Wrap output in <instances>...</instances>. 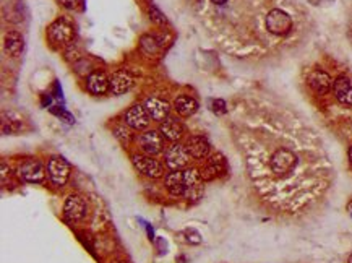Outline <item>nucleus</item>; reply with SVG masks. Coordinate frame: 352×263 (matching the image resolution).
Segmentation results:
<instances>
[{
    "label": "nucleus",
    "instance_id": "obj_1",
    "mask_svg": "<svg viewBox=\"0 0 352 263\" xmlns=\"http://www.w3.org/2000/svg\"><path fill=\"white\" fill-rule=\"evenodd\" d=\"M301 161L302 159L297 151L286 145H281L268 156V172L279 182H287L296 175L297 169L301 167Z\"/></svg>",
    "mask_w": 352,
    "mask_h": 263
},
{
    "label": "nucleus",
    "instance_id": "obj_2",
    "mask_svg": "<svg viewBox=\"0 0 352 263\" xmlns=\"http://www.w3.org/2000/svg\"><path fill=\"white\" fill-rule=\"evenodd\" d=\"M192 156L187 150L185 145H182L179 142H175L172 145H169L166 150H164V166L171 171H182V169H187L190 164Z\"/></svg>",
    "mask_w": 352,
    "mask_h": 263
},
{
    "label": "nucleus",
    "instance_id": "obj_3",
    "mask_svg": "<svg viewBox=\"0 0 352 263\" xmlns=\"http://www.w3.org/2000/svg\"><path fill=\"white\" fill-rule=\"evenodd\" d=\"M70 164L63 159L62 156H50L48 159V166H46V174H48V180L50 185L54 187H63L70 179Z\"/></svg>",
    "mask_w": 352,
    "mask_h": 263
},
{
    "label": "nucleus",
    "instance_id": "obj_4",
    "mask_svg": "<svg viewBox=\"0 0 352 263\" xmlns=\"http://www.w3.org/2000/svg\"><path fill=\"white\" fill-rule=\"evenodd\" d=\"M18 177L26 184H43L48 174H46V167L43 162L34 158L25 159L18 167Z\"/></svg>",
    "mask_w": 352,
    "mask_h": 263
},
{
    "label": "nucleus",
    "instance_id": "obj_5",
    "mask_svg": "<svg viewBox=\"0 0 352 263\" xmlns=\"http://www.w3.org/2000/svg\"><path fill=\"white\" fill-rule=\"evenodd\" d=\"M88 214V203L81 195L72 194L67 197L65 203H63V216L70 223H81L86 219Z\"/></svg>",
    "mask_w": 352,
    "mask_h": 263
},
{
    "label": "nucleus",
    "instance_id": "obj_6",
    "mask_svg": "<svg viewBox=\"0 0 352 263\" xmlns=\"http://www.w3.org/2000/svg\"><path fill=\"white\" fill-rule=\"evenodd\" d=\"M266 29L274 36H286L292 28V18L291 15H287L284 10L273 8L266 15Z\"/></svg>",
    "mask_w": 352,
    "mask_h": 263
},
{
    "label": "nucleus",
    "instance_id": "obj_7",
    "mask_svg": "<svg viewBox=\"0 0 352 263\" xmlns=\"http://www.w3.org/2000/svg\"><path fill=\"white\" fill-rule=\"evenodd\" d=\"M132 162H133V167L137 169L140 174H143L150 179H159L164 175V164L157 159H154L152 156L133 155Z\"/></svg>",
    "mask_w": 352,
    "mask_h": 263
},
{
    "label": "nucleus",
    "instance_id": "obj_8",
    "mask_svg": "<svg viewBox=\"0 0 352 263\" xmlns=\"http://www.w3.org/2000/svg\"><path fill=\"white\" fill-rule=\"evenodd\" d=\"M138 146L142 151L148 156H157L164 151L166 146V138L162 137L159 130H146L140 133L138 137Z\"/></svg>",
    "mask_w": 352,
    "mask_h": 263
},
{
    "label": "nucleus",
    "instance_id": "obj_9",
    "mask_svg": "<svg viewBox=\"0 0 352 263\" xmlns=\"http://www.w3.org/2000/svg\"><path fill=\"white\" fill-rule=\"evenodd\" d=\"M182 172H184V185H185L184 197L193 202L198 200L203 194V182H204L201 171L197 167H187Z\"/></svg>",
    "mask_w": 352,
    "mask_h": 263
},
{
    "label": "nucleus",
    "instance_id": "obj_10",
    "mask_svg": "<svg viewBox=\"0 0 352 263\" xmlns=\"http://www.w3.org/2000/svg\"><path fill=\"white\" fill-rule=\"evenodd\" d=\"M150 120H151V117L148 114V110H146L145 104H133L124 115L125 124L128 127H132L133 130H138V132L148 128Z\"/></svg>",
    "mask_w": 352,
    "mask_h": 263
},
{
    "label": "nucleus",
    "instance_id": "obj_11",
    "mask_svg": "<svg viewBox=\"0 0 352 263\" xmlns=\"http://www.w3.org/2000/svg\"><path fill=\"white\" fill-rule=\"evenodd\" d=\"M48 38L55 44H68L73 39V26L67 20H55L48 28Z\"/></svg>",
    "mask_w": 352,
    "mask_h": 263
},
{
    "label": "nucleus",
    "instance_id": "obj_12",
    "mask_svg": "<svg viewBox=\"0 0 352 263\" xmlns=\"http://www.w3.org/2000/svg\"><path fill=\"white\" fill-rule=\"evenodd\" d=\"M226 169H227V164H226L224 156L219 153L211 155L206 158V164H204V167L201 169L203 180L204 182H209V180L218 179L226 172Z\"/></svg>",
    "mask_w": 352,
    "mask_h": 263
},
{
    "label": "nucleus",
    "instance_id": "obj_13",
    "mask_svg": "<svg viewBox=\"0 0 352 263\" xmlns=\"http://www.w3.org/2000/svg\"><path fill=\"white\" fill-rule=\"evenodd\" d=\"M86 90L91 95H105L110 90V80L101 70H95L86 77Z\"/></svg>",
    "mask_w": 352,
    "mask_h": 263
},
{
    "label": "nucleus",
    "instance_id": "obj_14",
    "mask_svg": "<svg viewBox=\"0 0 352 263\" xmlns=\"http://www.w3.org/2000/svg\"><path fill=\"white\" fill-rule=\"evenodd\" d=\"M109 80H110V91H112L115 96L125 95L135 85V78L128 72H125V70H119V72L112 73L109 77Z\"/></svg>",
    "mask_w": 352,
    "mask_h": 263
},
{
    "label": "nucleus",
    "instance_id": "obj_15",
    "mask_svg": "<svg viewBox=\"0 0 352 263\" xmlns=\"http://www.w3.org/2000/svg\"><path fill=\"white\" fill-rule=\"evenodd\" d=\"M145 107L148 110V114L152 120L156 122H162L169 117V110H171V106H169L167 101H164L161 98H148L145 103Z\"/></svg>",
    "mask_w": 352,
    "mask_h": 263
},
{
    "label": "nucleus",
    "instance_id": "obj_16",
    "mask_svg": "<svg viewBox=\"0 0 352 263\" xmlns=\"http://www.w3.org/2000/svg\"><path fill=\"white\" fill-rule=\"evenodd\" d=\"M185 146L193 159H206L209 156V142L201 135H192Z\"/></svg>",
    "mask_w": 352,
    "mask_h": 263
},
{
    "label": "nucleus",
    "instance_id": "obj_17",
    "mask_svg": "<svg viewBox=\"0 0 352 263\" xmlns=\"http://www.w3.org/2000/svg\"><path fill=\"white\" fill-rule=\"evenodd\" d=\"M159 132L162 133V137L169 140V142H179V140L184 137L185 127L180 124L177 119L174 117H167L166 120H162V124L159 127Z\"/></svg>",
    "mask_w": 352,
    "mask_h": 263
},
{
    "label": "nucleus",
    "instance_id": "obj_18",
    "mask_svg": "<svg viewBox=\"0 0 352 263\" xmlns=\"http://www.w3.org/2000/svg\"><path fill=\"white\" fill-rule=\"evenodd\" d=\"M307 81L310 88L315 90L316 93H320V95H325V93H328L333 88L331 77L326 72H323V70H313V72H310Z\"/></svg>",
    "mask_w": 352,
    "mask_h": 263
},
{
    "label": "nucleus",
    "instance_id": "obj_19",
    "mask_svg": "<svg viewBox=\"0 0 352 263\" xmlns=\"http://www.w3.org/2000/svg\"><path fill=\"white\" fill-rule=\"evenodd\" d=\"M334 96L344 106H352V83L348 77H338L333 83Z\"/></svg>",
    "mask_w": 352,
    "mask_h": 263
},
{
    "label": "nucleus",
    "instance_id": "obj_20",
    "mask_svg": "<svg viewBox=\"0 0 352 263\" xmlns=\"http://www.w3.org/2000/svg\"><path fill=\"white\" fill-rule=\"evenodd\" d=\"M164 185H166L167 192L172 197H184L185 194V185H184V172L182 171H169L164 175Z\"/></svg>",
    "mask_w": 352,
    "mask_h": 263
},
{
    "label": "nucleus",
    "instance_id": "obj_21",
    "mask_svg": "<svg viewBox=\"0 0 352 263\" xmlns=\"http://www.w3.org/2000/svg\"><path fill=\"white\" fill-rule=\"evenodd\" d=\"M174 109H175V112H177L179 115H182V117H190V115H193L197 112L198 103L192 96L182 95V96L175 98Z\"/></svg>",
    "mask_w": 352,
    "mask_h": 263
},
{
    "label": "nucleus",
    "instance_id": "obj_22",
    "mask_svg": "<svg viewBox=\"0 0 352 263\" xmlns=\"http://www.w3.org/2000/svg\"><path fill=\"white\" fill-rule=\"evenodd\" d=\"M5 49L11 57H18L21 55L23 49H25V41L23 36L16 31H10L7 36H5Z\"/></svg>",
    "mask_w": 352,
    "mask_h": 263
},
{
    "label": "nucleus",
    "instance_id": "obj_23",
    "mask_svg": "<svg viewBox=\"0 0 352 263\" xmlns=\"http://www.w3.org/2000/svg\"><path fill=\"white\" fill-rule=\"evenodd\" d=\"M114 135L119 138L124 145H128V143H130L132 140H133V128L128 127L125 122H124V124L114 127Z\"/></svg>",
    "mask_w": 352,
    "mask_h": 263
},
{
    "label": "nucleus",
    "instance_id": "obj_24",
    "mask_svg": "<svg viewBox=\"0 0 352 263\" xmlns=\"http://www.w3.org/2000/svg\"><path fill=\"white\" fill-rule=\"evenodd\" d=\"M150 18L157 26H164V25H166V16L162 15V11L157 7H151L150 8Z\"/></svg>",
    "mask_w": 352,
    "mask_h": 263
},
{
    "label": "nucleus",
    "instance_id": "obj_25",
    "mask_svg": "<svg viewBox=\"0 0 352 263\" xmlns=\"http://www.w3.org/2000/svg\"><path fill=\"white\" fill-rule=\"evenodd\" d=\"M211 109L216 115H224L227 112V107H226V101L222 99H213L211 101Z\"/></svg>",
    "mask_w": 352,
    "mask_h": 263
},
{
    "label": "nucleus",
    "instance_id": "obj_26",
    "mask_svg": "<svg viewBox=\"0 0 352 263\" xmlns=\"http://www.w3.org/2000/svg\"><path fill=\"white\" fill-rule=\"evenodd\" d=\"M58 3H60L62 7L68 8V10H73L76 5L80 3V0H58Z\"/></svg>",
    "mask_w": 352,
    "mask_h": 263
},
{
    "label": "nucleus",
    "instance_id": "obj_27",
    "mask_svg": "<svg viewBox=\"0 0 352 263\" xmlns=\"http://www.w3.org/2000/svg\"><path fill=\"white\" fill-rule=\"evenodd\" d=\"M209 2L213 3V5H216V7H224L229 0H209Z\"/></svg>",
    "mask_w": 352,
    "mask_h": 263
},
{
    "label": "nucleus",
    "instance_id": "obj_28",
    "mask_svg": "<svg viewBox=\"0 0 352 263\" xmlns=\"http://www.w3.org/2000/svg\"><path fill=\"white\" fill-rule=\"evenodd\" d=\"M348 156H349V162H351V164H352V146H351V148H349V151H348Z\"/></svg>",
    "mask_w": 352,
    "mask_h": 263
},
{
    "label": "nucleus",
    "instance_id": "obj_29",
    "mask_svg": "<svg viewBox=\"0 0 352 263\" xmlns=\"http://www.w3.org/2000/svg\"><path fill=\"white\" fill-rule=\"evenodd\" d=\"M348 211H349V214L352 216V200H351V202L348 203Z\"/></svg>",
    "mask_w": 352,
    "mask_h": 263
},
{
    "label": "nucleus",
    "instance_id": "obj_30",
    "mask_svg": "<svg viewBox=\"0 0 352 263\" xmlns=\"http://www.w3.org/2000/svg\"><path fill=\"white\" fill-rule=\"evenodd\" d=\"M348 263H352V252H351L349 257H348Z\"/></svg>",
    "mask_w": 352,
    "mask_h": 263
},
{
    "label": "nucleus",
    "instance_id": "obj_31",
    "mask_svg": "<svg viewBox=\"0 0 352 263\" xmlns=\"http://www.w3.org/2000/svg\"><path fill=\"white\" fill-rule=\"evenodd\" d=\"M112 263H125V262H122V260H115V262H112Z\"/></svg>",
    "mask_w": 352,
    "mask_h": 263
}]
</instances>
